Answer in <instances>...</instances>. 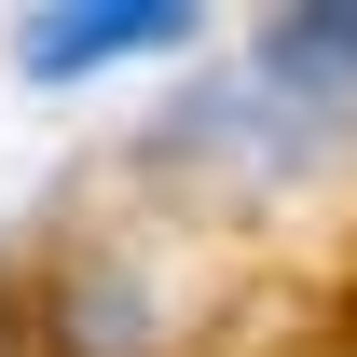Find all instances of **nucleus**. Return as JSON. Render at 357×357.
Listing matches in <instances>:
<instances>
[{
    "mask_svg": "<svg viewBox=\"0 0 357 357\" xmlns=\"http://www.w3.org/2000/svg\"><path fill=\"white\" fill-rule=\"evenodd\" d=\"M261 69H248V96H261L275 124H303L316 151L357 124V0H316V14H261Z\"/></svg>",
    "mask_w": 357,
    "mask_h": 357,
    "instance_id": "obj_1",
    "label": "nucleus"
},
{
    "mask_svg": "<svg viewBox=\"0 0 357 357\" xmlns=\"http://www.w3.org/2000/svg\"><path fill=\"white\" fill-rule=\"evenodd\" d=\"M192 14L178 0H55V14H14V69L28 83H96L124 55H178Z\"/></svg>",
    "mask_w": 357,
    "mask_h": 357,
    "instance_id": "obj_2",
    "label": "nucleus"
}]
</instances>
